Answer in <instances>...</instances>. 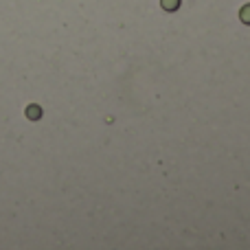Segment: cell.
I'll use <instances>...</instances> for the list:
<instances>
[{"label": "cell", "mask_w": 250, "mask_h": 250, "mask_svg": "<svg viewBox=\"0 0 250 250\" xmlns=\"http://www.w3.org/2000/svg\"><path fill=\"white\" fill-rule=\"evenodd\" d=\"M160 4H163V9H167V11H176V9L180 7V0H160Z\"/></svg>", "instance_id": "6da1fadb"}, {"label": "cell", "mask_w": 250, "mask_h": 250, "mask_svg": "<svg viewBox=\"0 0 250 250\" xmlns=\"http://www.w3.org/2000/svg\"><path fill=\"white\" fill-rule=\"evenodd\" d=\"M239 20L244 22V24H250V4H244L242 11H239Z\"/></svg>", "instance_id": "7a4b0ae2"}]
</instances>
